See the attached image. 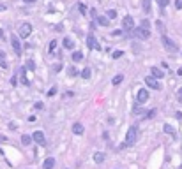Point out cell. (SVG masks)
<instances>
[{"instance_id": "obj_2", "label": "cell", "mask_w": 182, "mask_h": 169, "mask_svg": "<svg viewBox=\"0 0 182 169\" xmlns=\"http://www.w3.org/2000/svg\"><path fill=\"white\" fill-rule=\"evenodd\" d=\"M161 42H163L165 49H166V51H170V53H175V51L179 49V48L175 46V42H173V41H172L170 37H166L165 34H163V37H161Z\"/></svg>"}, {"instance_id": "obj_25", "label": "cell", "mask_w": 182, "mask_h": 169, "mask_svg": "<svg viewBox=\"0 0 182 169\" xmlns=\"http://www.w3.org/2000/svg\"><path fill=\"white\" fill-rule=\"evenodd\" d=\"M78 9H80V12L85 16L87 14V7H85V4H78Z\"/></svg>"}, {"instance_id": "obj_20", "label": "cell", "mask_w": 182, "mask_h": 169, "mask_svg": "<svg viewBox=\"0 0 182 169\" xmlns=\"http://www.w3.org/2000/svg\"><path fill=\"white\" fill-rule=\"evenodd\" d=\"M122 79H124V76H122V74H119V76H115V78L112 79V83H113V85H120V83H122Z\"/></svg>"}, {"instance_id": "obj_26", "label": "cell", "mask_w": 182, "mask_h": 169, "mask_svg": "<svg viewBox=\"0 0 182 169\" xmlns=\"http://www.w3.org/2000/svg\"><path fill=\"white\" fill-rule=\"evenodd\" d=\"M55 48H57V41H51V42H50V48H48V51H50V53H53V51H55Z\"/></svg>"}, {"instance_id": "obj_33", "label": "cell", "mask_w": 182, "mask_h": 169, "mask_svg": "<svg viewBox=\"0 0 182 169\" xmlns=\"http://www.w3.org/2000/svg\"><path fill=\"white\" fill-rule=\"evenodd\" d=\"M154 115H156V109H150V111H149V113H147V118H152V116H154Z\"/></svg>"}, {"instance_id": "obj_11", "label": "cell", "mask_w": 182, "mask_h": 169, "mask_svg": "<svg viewBox=\"0 0 182 169\" xmlns=\"http://www.w3.org/2000/svg\"><path fill=\"white\" fill-rule=\"evenodd\" d=\"M25 71H27V69H23V67L19 69V81H21V83H23L25 86H28V85H30V81H28L27 74H25Z\"/></svg>"}, {"instance_id": "obj_40", "label": "cell", "mask_w": 182, "mask_h": 169, "mask_svg": "<svg viewBox=\"0 0 182 169\" xmlns=\"http://www.w3.org/2000/svg\"><path fill=\"white\" fill-rule=\"evenodd\" d=\"M179 99H181V101H182V88H181V90H179Z\"/></svg>"}, {"instance_id": "obj_10", "label": "cell", "mask_w": 182, "mask_h": 169, "mask_svg": "<svg viewBox=\"0 0 182 169\" xmlns=\"http://www.w3.org/2000/svg\"><path fill=\"white\" fill-rule=\"evenodd\" d=\"M32 139H34L37 145H44V134H42L41 130H35V132L32 134Z\"/></svg>"}, {"instance_id": "obj_41", "label": "cell", "mask_w": 182, "mask_h": 169, "mask_svg": "<svg viewBox=\"0 0 182 169\" xmlns=\"http://www.w3.org/2000/svg\"><path fill=\"white\" fill-rule=\"evenodd\" d=\"M0 11H5V5H2V4H0Z\"/></svg>"}, {"instance_id": "obj_30", "label": "cell", "mask_w": 182, "mask_h": 169, "mask_svg": "<svg viewBox=\"0 0 182 169\" xmlns=\"http://www.w3.org/2000/svg\"><path fill=\"white\" fill-rule=\"evenodd\" d=\"M156 2H158V4H159L161 7H166V5L170 4V0H156Z\"/></svg>"}, {"instance_id": "obj_8", "label": "cell", "mask_w": 182, "mask_h": 169, "mask_svg": "<svg viewBox=\"0 0 182 169\" xmlns=\"http://www.w3.org/2000/svg\"><path fill=\"white\" fill-rule=\"evenodd\" d=\"M87 46H88L90 49H101V46L97 44V41H96V37H94L92 34L87 35Z\"/></svg>"}, {"instance_id": "obj_37", "label": "cell", "mask_w": 182, "mask_h": 169, "mask_svg": "<svg viewBox=\"0 0 182 169\" xmlns=\"http://www.w3.org/2000/svg\"><path fill=\"white\" fill-rule=\"evenodd\" d=\"M35 109H42V102H35Z\"/></svg>"}, {"instance_id": "obj_42", "label": "cell", "mask_w": 182, "mask_h": 169, "mask_svg": "<svg viewBox=\"0 0 182 169\" xmlns=\"http://www.w3.org/2000/svg\"><path fill=\"white\" fill-rule=\"evenodd\" d=\"M23 2H27V4H32V2H35V0H23Z\"/></svg>"}, {"instance_id": "obj_44", "label": "cell", "mask_w": 182, "mask_h": 169, "mask_svg": "<svg viewBox=\"0 0 182 169\" xmlns=\"http://www.w3.org/2000/svg\"><path fill=\"white\" fill-rule=\"evenodd\" d=\"M0 141H5V136H0Z\"/></svg>"}, {"instance_id": "obj_15", "label": "cell", "mask_w": 182, "mask_h": 169, "mask_svg": "<svg viewBox=\"0 0 182 169\" xmlns=\"http://www.w3.org/2000/svg\"><path fill=\"white\" fill-rule=\"evenodd\" d=\"M53 166H55V159H46L44 160V164H42V169H53Z\"/></svg>"}, {"instance_id": "obj_46", "label": "cell", "mask_w": 182, "mask_h": 169, "mask_svg": "<svg viewBox=\"0 0 182 169\" xmlns=\"http://www.w3.org/2000/svg\"><path fill=\"white\" fill-rule=\"evenodd\" d=\"M181 169H182V166H181Z\"/></svg>"}, {"instance_id": "obj_36", "label": "cell", "mask_w": 182, "mask_h": 169, "mask_svg": "<svg viewBox=\"0 0 182 169\" xmlns=\"http://www.w3.org/2000/svg\"><path fill=\"white\" fill-rule=\"evenodd\" d=\"M60 69H62V65H60V63H58V65H53V71H55V72H57V71H60Z\"/></svg>"}, {"instance_id": "obj_4", "label": "cell", "mask_w": 182, "mask_h": 169, "mask_svg": "<svg viewBox=\"0 0 182 169\" xmlns=\"http://www.w3.org/2000/svg\"><path fill=\"white\" fill-rule=\"evenodd\" d=\"M133 34H135V37H138V39H149V37H150V30H149V28H143L142 25H140L138 28H135Z\"/></svg>"}, {"instance_id": "obj_24", "label": "cell", "mask_w": 182, "mask_h": 169, "mask_svg": "<svg viewBox=\"0 0 182 169\" xmlns=\"http://www.w3.org/2000/svg\"><path fill=\"white\" fill-rule=\"evenodd\" d=\"M106 16H108V18H117V11H115V9H108Z\"/></svg>"}, {"instance_id": "obj_14", "label": "cell", "mask_w": 182, "mask_h": 169, "mask_svg": "<svg viewBox=\"0 0 182 169\" xmlns=\"http://www.w3.org/2000/svg\"><path fill=\"white\" fill-rule=\"evenodd\" d=\"M73 132H74L76 136H81V134H83V125H81V123H74V125H73Z\"/></svg>"}, {"instance_id": "obj_45", "label": "cell", "mask_w": 182, "mask_h": 169, "mask_svg": "<svg viewBox=\"0 0 182 169\" xmlns=\"http://www.w3.org/2000/svg\"><path fill=\"white\" fill-rule=\"evenodd\" d=\"M0 58H4V51H0Z\"/></svg>"}, {"instance_id": "obj_31", "label": "cell", "mask_w": 182, "mask_h": 169, "mask_svg": "<svg viewBox=\"0 0 182 169\" xmlns=\"http://www.w3.org/2000/svg\"><path fill=\"white\" fill-rule=\"evenodd\" d=\"M142 26H143V28H150V23H149V19H143V21H142Z\"/></svg>"}, {"instance_id": "obj_3", "label": "cell", "mask_w": 182, "mask_h": 169, "mask_svg": "<svg viewBox=\"0 0 182 169\" xmlns=\"http://www.w3.org/2000/svg\"><path fill=\"white\" fill-rule=\"evenodd\" d=\"M30 34H32V25H30V23H21L19 28H18V35H19L21 39H27Z\"/></svg>"}, {"instance_id": "obj_18", "label": "cell", "mask_w": 182, "mask_h": 169, "mask_svg": "<svg viewBox=\"0 0 182 169\" xmlns=\"http://www.w3.org/2000/svg\"><path fill=\"white\" fill-rule=\"evenodd\" d=\"M94 160H96L97 164H101V162L104 160V153H101V152H97V153H94Z\"/></svg>"}, {"instance_id": "obj_16", "label": "cell", "mask_w": 182, "mask_h": 169, "mask_svg": "<svg viewBox=\"0 0 182 169\" xmlns=\"http://www.w3.org/2000/svg\"><path fill=\"white\" fill-rule=\"evenodd\" d=\"M64 48L65 49H73V39L71 37H64Z\"/></svg>"}, {"instance_id": "obj_12", "label": "cell", "mask_w": 182, "mask_h": 169, "mask_svg": "<svg viewBox=\"0 0 182 169\" xmlns=\"http://www.w3.org/2000/svg\"><path fill=\"white\" fill-rule=\"evenodd\" d=\"M96 19H97V23H99L101 26H108V25H110V19L104 18V16H96Z\"/></svg>"}, {"instance_id": "obj_7", "label": "cell", "mask_w": 182, "mask_h": 169, "mask_svg": "<svg viewBox=\"0 0 182 169\" xmlns=\"http://www.w3.org/2000/svg\"><path fill=\"white\" fill-rule=\"evenodd\" d=\"M122 26H124L126 32H133V30H135V19H133L131 16H126V18L122 19Z\"/></svg>"}, {"instance_id": "obj_21", "label": "cell", "mask_w": 182, "mask_h": 169, "mask_svg": "<svg viewBox=\"0 0 182 169\" xmlns=\"http://www.w3.org/2000/svg\"><path fill=\"white\" fill-rule=\"evenodd\" d=\"M30 141H34L30 136H27V134H25V136H21V143H23L25 146H27V145H30Z\"/></svg>"}, {"instance_id": "obj_39", "label": "cell", "mask_w": 182, "mask_h": 169, "mask_svg": "<svg viewBox=\"0 0 182 169\" xmlns=\"http://www.w3.org/2000/svg\"><path fill=\"white\" fill-rule=\"evenodd\" d=\"M0 39H4V30L0 28Z\"/></svg>"}, {"instance_id": "obj_22", "label": "cell", "mask_w": 182, "mask_h": 169, "mask_svg": "<svg viewBox=\"0 0 182 169\" xmlns=\"http://www.w3.org/2000/svg\"><path fill=\"white\" fill-rule=\"evenodd\" d=\"M142 5H143V11H145V12H150V0H143Z\"/></svg>"}, {"instance_id": "obj_17", "label": "cell", "mask_w": 182, "mask_h": 169, "mask_svg": "<svg viewBox=\"0 0 182 169\" xmlns=\"http://www.w3.org/2000/svg\"><path fill=\"white\" fill-rule=\"evenodd\" d=\"M73 60H74V62H81V60H83V53H81V51H74V53H73Z\"/></svg>"}, {"instance_id": "obj_29", "label": "cell", "mask_w": 182, "mask_h": 169, "mask_svg": "<svg viewBox=\"0 0 182 169\" xmlns=\"http://www.w3.org/2000/svg\"><path fill=\"white\" fill-rule=\"evenodd\" d=\"M165 132H166V134H172V136L175 134V132H173V129H172L170 125H165Z\"/></svg>"}, {"instance_id": "obj_5", "label": "cell", "mask_w": 182, "mask_h": 169, "mask_svg": "<svg viewBox=\"0 0 182 169\" xmlns=\"http://www.w3.org/2000/svg\"><path fill=\"white\" fill-rule=\"evenodd\" d=\"M11 44H12V49H14V53L18 55V56H21V53H23V49H21V44H19V35H12L11 37Z\"/></svg>"}, {"instance_id": "obj_34", "label": "cell", "mask_w": 182, "mask_h": 169, "mask_svg": "<svg viewBox=\"0 0 182 169\" xmlns=\"http://www.w3.org/2000/svg\"><path fill=\"white\" fill-rule=\"evenodd\" d=\"M175 7H177V9H182V0H175Z\"/></svg>"}, {"instance_id": "obj_13", "label": "cell", "mask_w": 182, "mask_h": 169, "mask_svg": "<svg viewBox=\"0 0 182 169\" xmlns=\"http://www.w3.org/2000/svg\"><path fill=\"white\" fill-rule=\"evenodd\" d=\"M150 71H152V76H154V78H158V79H161V78L165 76V72H163L161 69H158V67H152Z\"/></svg>"}, {"instance_id": "obj_28", "label": "cell", "mask_w": 182, "mask_h": 169, "mask_svg": "<svg viewBox=\"0 0 182 169\" xmlns=\"http://www.w3.org/2000/svg\"><path fill=\"white\" fill-rule=\"evenodd\" d=\"M69 76H73V78H74V76H78V71H76L74 67H69Z\"/></svg>"}, {"instance_id": "obj_32", "label": "cell", "mask_w": 182, "mask_h": 169, "mask_svg": "<svg viewBox=\"0 0 182 169\" xmlns=\"http://www.w3.org/2000/svg\"><path fill=\"white\" fill-rule=\"evenodd\" d=\"M122 55H124L122 51H113V55H112V56H113V58H120Z\"/></svg>"}, {"instance_id": "obj_19", "label": "cell", "mask_w": 182, "mask_h": 169, "mask_svg": "<svg viewBox=\"0 0 182 169\" xmlns=\"http://www.w3.org/2000/svg\"><path fill=\"white\" fill-rule=\"evenodd\" d=\"M25 69H27V71H34V69H35V63H34V60H27V65H25Z\"/></svg>"}, {"instance_id": "obj_23", "label": "cell", "mask_w": 182, "mask_h": 169, "mask_svg": "<svg viewBox=\"0 0 182 169\" xmlns=\"http://www.w3.org/2000/svg\"><path fill=\"white\" fill-rule=\"evenodd\" d=\"M81 78H83V79H88V78H90V69H83V71H81Z\"/></svg>"}, {"instance_id": "obj_27", "label": "cell", "mask_w": 182, "mask_h": 169, "mask_svg": "<svg viewBox=\"0 0 182 169\" xmlns=\"http://www.w3.org/2000/svg\"><path fill=\"white\" fill-rule=\"evenodd\" d=\"M156 25H158V28H159V30H161V34H165V32H166V28H165V25H163V23H161V21H158V23H156Z\"/></svg>"}, {"instance_id": "obj_1", "label": "cell", "mask_w": 182, "mask_h": 169, "mask_svg": "<svg viewBox=\"0 0 182 169\" xmlns=\"http://www.w3.org/2000/svg\"><path fill=\"white\" fill-rule=\"evenodd\" d=\"M136 139H138V127L133 125V127H129V130L126 134V146H133L136 143Z\"/></svg>"}, {"instance_id": "obj_35", "label": "cell", "mask_w": 182, "mask_h": 169, "mask_svg": "<svg viewBox=\"0 0 182 169\" xmlns=\"http://www.w3.org/2000/svg\"><path fill=\"white\" fill-rule=\"evenodd\" d=\"M55 93H57V88H51V90H50V92H48V95H50V97H53V95H55Z\"/></svg>"}, {"instance_id": "obj_43", "label": "cell", "mask_w": 182, "mask_h": 169, "mask_svg": "<svg viewBox=\"0 0 182 169\" xmlns=\"http://www.w3.org/2000/svg\"><path fill=\"white\" fill-rule=\"evenodd\" d=\"M177 74H179V76H182V69H179V71H177Z\"/></svg>"}, {"instance_id": "obj_6", "label": "cell", "mask_w": 182, "mask_h": 169, "mask_svg": "<svg viewBox=\"0 0 182 169\" xmlns=\"http://www.w3.org/2000/svg\"><path fill=\"white\" fill-rule=\"evenodd\" d=\"M145 85H147L149 88H154V90H161V85H159L158 78H154V76H147V78H145Z\"/></svg>"}, {"instance_id": "obj_38", "label": "cell", "mask_w": 182, "mask_h": 169, "mask_svg": "<svg viewBox=\"0 0 182 169\" xmlns=\"http://www.w3.org/2000/svg\"><path fill=\"white\" fill-rule=\"evenodd\" d=\"M0 67H4V69H5V67H7V63H5L4 60H0Z\"/></svg>"}, {"instance_id": "obj_9", "label": "cell", "mask_w": 182, "mask_h": 169, "mask_svg": "<svg viewBox=\"0 0 182 169\" xmlns=\"http://www.w3.org/2000/svg\"><path fill=\"white\" fill-rule=\"evenodd\" d=\"M136 101H138L140 104H143V102H147V101H149V92H147L145 88H142V90L138 92V95H136Z\"/></svg>"}]
</instances>
